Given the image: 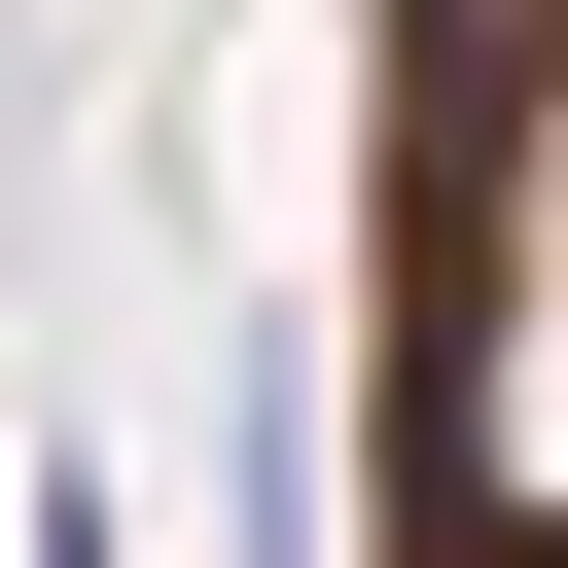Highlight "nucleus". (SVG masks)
<instances>
[{"label":"nucleus","instance_id":"1","mask_svg":"<svg viewBox=\"0 0 568 568\" xmlns=\"http://www.w3.org/2000/svg\"><path fill=\"white\" fill-rule=\"evenodd\" d=\"M36 568H106V497H36Z\"/></svg>","mask_w":568,"mask_h":568}]
</instances>
